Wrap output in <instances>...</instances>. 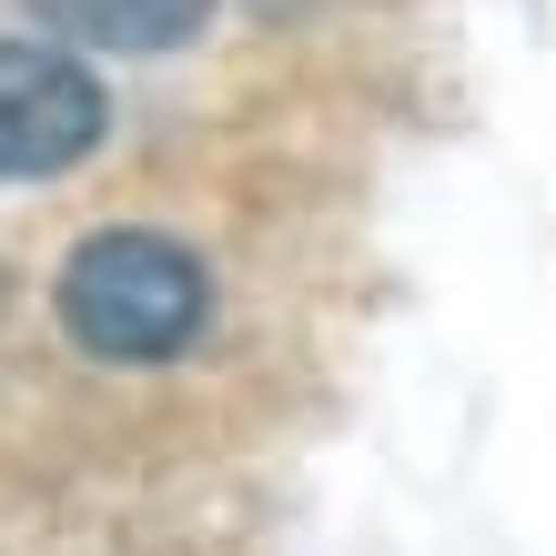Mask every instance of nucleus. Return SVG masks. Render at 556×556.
<instances>
[{
  "label": "nucleus",
  "instance_id": "f03ea898",
  "mask_svg": "<svg viewBox=\"0 0 556 556\" xmlns=\"http://www.w3.org/2000/svg\"><path fill=\"white\" fill-rule=\"evenodd\" d=\"M102 142V81L51 41H0V173H72Z\"/></svg>",
  "mask_w": 556,
  "mask_h": 556
},
{
  "label": "nucleus",
  "instance_id": "7ed1b4c3",
  "mask_svg": "<svg viewBox=\"0 0 556 556\" xmlns=\"http://www.w3.org/2000/svg\"><path fill=\"white\" fill-rule=\"evenodd\" d=\"M41 21L91 51H173L213 21V0H41Z\"/></svg>",
  "mask_w": 556,
  "mask_h": 556
},
{
  "label": "nucleus",
  "instance_id": "f257e3e1",
  "mask_svg": "<svg viewBox=\"0 0 556 556\" xmlns=\"http://www.w3.org/2000/svg\"><path fill=\"white\" fill-rule=\"evenodd\" d=\"M203 314H213L203 253H182L173 233H142V223L72 243V264H61V324L102 365H173L203 334Z\"/></svg>",
  "mask_w": 556,
  "mask_h": 556
}]
</instances>
